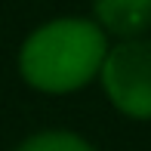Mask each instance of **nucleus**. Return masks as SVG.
I'll return each instance as SVG.
<instances>
[{"label":"nucleus","instance_id":"f257e3e1","mask_svg":"<svg viewBox=\"0 0 151 151\" xmlns=\"http://www.w3.org/2000/svg\"><path fill=\"white\" fill-rule=\"evenodd\" d=\"M108 56V34L96 19L62 16L34 28L19 50L25 83L40 93H74L99 77Z\"/></svg>","mask_w":151,"mask_h":151},{"label":"nucleus","instance_id":"f03ea898","mask_svg":"<svg viewBox=\"0 0 151 151\" xmlns=\"http://www.w3.org/2000/svg\"><path fill=\"white\" fill-rule=\"evenodd\" d=\"M102 90L129 120H151V40L133 37L108 50L102 62Z\"/></svg>","mask_w":151,"mask_h":151},{"label":"nucleus","instance_id":"7ed1b4c3","mask_svg":"<svg viewBox=\"0 0 151 151\" xmlns=\"http://www.w3.org/2000/svg\"><path fill=\"white\" fill-rule=\"evenodd\" d=\"M93 12L105 34L123 40L151 31V0H93Z\"/></svg>","mask_w":151,"mask_h":151},{"label":"nucleus","instance_id":"20e7f679","mask_svg":"<svg viewBox=\"0 0 151 151\" xmlns=\"http://www.w3.org/2000/svg\"><path fill=\"white\" fill-rule=\"evenodd\" d=\"M16 151H96L83 136L68 133V129H43L22 142Z\"/></svg>","mask_w":151,"mask_h":151}]
</instances>
